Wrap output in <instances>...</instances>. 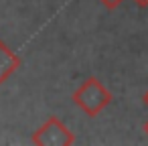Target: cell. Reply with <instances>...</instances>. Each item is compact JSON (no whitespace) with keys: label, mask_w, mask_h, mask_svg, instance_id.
I'll list each match as a JSON object with an SVG mask.
<instances>
[{"label":"cell","mask_w":148,"mask_h":146,"mask_svg":"<svg viewBox=\"0 0 148 146\" xmlns=\"http://www.w3.org/2000/svg\"><path fill=\"white\" fill-rule=\"evenodd\" d=\"M112 93L110 89L97 79V77H87L75 91H73V101L75 106L89 118H95L99 112H103L112 104Z\"/></svg>","instance_id":"cell-1"},{"label":"cell","mask_w":148,"mask_h":146,"mask_svg":"<svg viewBox=\"0 0 148 146\" xmlns=\"http://www.w3.org/2000/svg\"><path fill=\"white\" fill-rule=\"evenodd\" d=\"M31 142L37 146H71L75 144V136L57 116H49L45 124L33 132Z\"/></svg>","instance_id":"cell-2"},{"label":"cell","mask_w":148,"mask_h":146,"mask_svg":"<svg viewBox=\"0 0 148 146\" xmlns=\"http://www.w3.org/2000/svg\"><path fill=\"white\" fill-rule=\"evenodd\" d=\"M18 67H21V59L0 41V85H2Z\"/></svg>","instance_id":"cell-3"},{"label":"cell","mask_w":148,"mask_h":146,"mask_svg":"<svg viewBox=\"0 0 148 146\" xmlns=\"http://www.w3.org/2000/svg\"><path fill=\"white\" fill-rule=\"evenodd\" d=\"M97 2H99L103 8H108V10H116V8L124 2V0H97Z\"/></svg>","instance_id":"cell-4"},{"label":"cell","mask_w":148,"mask_h":146,"mask_svg":"<svg viewBox=\"0 0 148 146\" xmlns=\"http://www.w3.org/2000/svg\"><path fill=\"white\" fill-rule=\"evenodd\" d=\"M134 2L140 6V8H144V6H148V0H134Z\"/></svg>","instance_id":"cell-5"},{"label":"cell","mask_w":148,"mask_h":146,"mask_svg":"<svg viewBox=\"0 0 148 146\" xmlns=\"http://www.w3.org/2000/svg\"><path fill=\"white\" fill-rule=\"evenodd\" d=\"M142 99H144V106H146V108H148V89H146V91H144V97H142Z\"/></svg>","instance_id":"cell-6"},{"label":"cell","mask_w":148,"mask_h":146,"mask_svg":"<svg viewBox=\"0 0 148 146\" xmlns=\"http://www.w3.org/2000/svg\"><path fill=\"white\" fill-rule=\"evenodd\" d=\"M144 134H146V136H148V120H146V122H144Z\"/></svg>","instance_id":"cell-7"}]
</instances>
